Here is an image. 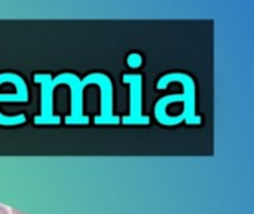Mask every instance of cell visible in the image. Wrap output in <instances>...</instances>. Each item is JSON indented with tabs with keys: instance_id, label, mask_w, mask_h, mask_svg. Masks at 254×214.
<instances>
[{
	"instance_id": "6da1fadb",
	"label": "cell",
	"mask_w": 254,
	"mask_h": 214,
	"mask_svg": "<svg viewBox=\"0 0 254 214\" xmlns=\"http://www.w3.org/2000/svg\"><path fill=\"white\" fill-rule=\"evenodd\" d=\"M0 214H9V213H7V210H6L3 206H0Z\"/></svg>"
},
{
	"instance_id": "7a4b0ae2",
	"label": "cell",
	"mask_w": 254,
	"mask_h": 214,
	"mask_svg": "<svg viewBox=\"0 0 254 214\" xmlns=\"http://www.w3.org/2000/svg\"><path fill=\"white\" fill-rule=\"evenodd\" d=\"M12 214H25V213H22V212H19V210L13 209V210H12Z\"/></svg>"
}]
</instances>
